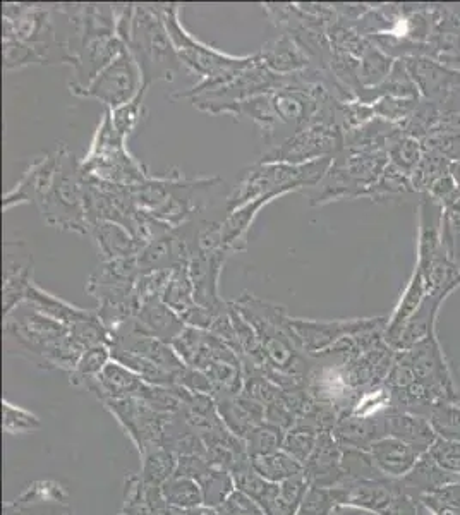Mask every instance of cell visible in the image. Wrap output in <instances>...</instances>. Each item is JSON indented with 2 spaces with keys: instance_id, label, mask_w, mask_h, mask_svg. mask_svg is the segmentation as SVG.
I'll use <instances>...</instances> for the list:
<instances>
[{
  "instance_id": "1",
  "label": "cell",
  "mask_w": 460,
  "mask_h": 515,
  "mask_svg": "<svg viewBox=\"0 0 460 515\" xmlns=\"http://www.w3.org/2000/svg\"><path fill=\"white\" fill-rule=\"evenodd\" d=\"M232 304L255 328L267 361L263 373L268 380L285 392L306 387L315 359L308 356L299 344L287 308L260 299L251 292H243Z\"/></svg>"
},
{
  "instance_id": "2",
  "label": "cell",
  "mask_w": 460,
  "mask_h": 515,
  "mask_svg": "<svg viewBox=\"0 0 460 515\" xmlns=\"http://www.w3.org/2000/svg\"><path fill=\"white\" fill-rule=\"evenodd\" d=\"M55 11L73 28L66 40L73 69L67 88L81 90L126 49L115 30L117 4H55Z\"/></svg>"
},
{
  "instance_id": "3",
  "label": "cell",
  "mask_w": 460,
  "mask_h": 515,
  "mask_svg": "<svg viewBox=\"0 0 460 515\" xmlns=\"http://www.w3.org/2000/svg\"><path fill=\"white\" fill-rule=\"evenodd\" d=\"M4 347L9 356H19L42 370H61L67 375L85 352L69 328L26 301L4 316Z\"/></svg>"
},
{
  "instance_id": "4",
  "label": "cell",
  "mask_w": 460,
  "mask_h": 515,
  "mask_svg": "<svg viewBox=\"0 0 460 515\" xmlns=\"http://www.w3.org/2000/svg\"><path fill=\"white\" fill-rule=\"evenodd\" d=\"M220 184V177H186L179 170H170L164 176H150L131 189L140 210L176 229L205 212Z\"/></svg>"
},
{
  "instance_id": "5",
  "label": "cell",
  "mask_w": 460,
  "mask_h": 515,
  "mask_svg": "<svg viewBox=\"0 0 460 515\" xmlns=\"http://www.w3.org/2000/svg\"><path fill=\"white\" fill-rule=\"evenodd\" d=\"M126 49L140 67L143 85L148 88L157 81H176L189 74L165 28L162 4H134Z\"/></svg>"
},
{
  "instance_id": "6",
  "label": "cell",
  "mask_w": 460,
  "mask_h": 515,
  "mask_svg": "<svg viewBox=\"0 0 460 515\" xmlns=\"http://www.w3.org/2000/svg\"><path fill=\"white\" fill-rule=\"evenodd\" d=\"M54 148L57 155L54 179L37 203L38 212L43 222L54 229L88 236L90 224L86 219L85 177L81 162L64 141H57Z\"/></svg>"
},
{
  "instance_id": "7",
  "label": "cell",
  "mask_w": 460,
  "mask_h": 515,
  "mask_svg": "<svg viewBox=\"0 0 460 515\" xmlns=\"http://www.w3.org/2000/svg\"><path fill=\"white\" fill-rule=\"evenodd\" d=\"M333 157L321 158L309 164H270L258 162L244 172L236 188L227 196L225 210L234 212L251 201L263 196H284L289 193H303L318 186L332 167Z\"/></svg>"
},
{
  "instance_id": "8",
  "label": "cell",
  "mask_w": 460,
  "mask_h": 515,
  "mask_svg": "<svg viewBox=\"0 0 460 515\" xmlns=\"http://www.w3.org/2000/svg\"><path fill=\"white\" fill-rule=\"evenodd\" d=\"M126 141L115 129L110 109H103L90 148L81 160V172L126 188L143 184L152 174L129 153Z\"/></svg>"
},
{
  "instance_id": "9",
  "label": "cell",
  "mask_w": 460,
  "mask_h": 515,
  "mask_svg": "<svg viewBox=\"0 0 460 515\" xmlns=\"http://www.w3.org/2000/svg\"><path fill=\"white\" fill-rule=\"evenodd\" d=\"M54 6L50 4H2V38L28 45L37 54L40 66L71 62L66 40L57 38Z\"/></svg>"
},
{
  "instance_id": "10",
  "label": "cell",
  "mask_w": 460,
  "mask_h": 515,
  "mask_svg": "<svg viewBox=\"0 0 460 515\" xmlns=\"http://www.w3.org/2000/svg\"><path fill=\"white\" fill-rule=\"evenodd\" d=\"M165 28L169 31L170 40L174 43L179 59L189 74H196L200 81L213 78L217 74L230 69L248 67L256 62L258 54L230 55L213 49L210 45L194 38L181 21V6L179 4H162Z\"/></svg>"
},
{
  "instance_id": "11",
  "label": "cell",
  "mask_w": 460,
  "mask_h": 515,
  "mask_svg": "<svg viewBox=\"0 0 460 515\" xmlns=\"http://www.w3.org/2000/svg\"><path fill=\"white\" fill-rule=\"evenodd\" d=\"M344 148V133L337 126L309 124L273 145L258 162L303 165L321 158L335 157Z\"/></svg>"
},
{
  "instance_id": "12",
  "label": "cell",
  "mask_w": 460,
  "mask_h": 515,
  "mask_svg": "<svg viewBox=\"0 0 460 515\" xmlns=\"http://www.w3.org/2000/svg\"><path fill=\"white\" fill-rule=\"evenodd\" d=\"M143 86V76L140 67L134 61L128 49L110 62L109 66L91 81L90 85L81 90L71 91L74 97L93 98L105 105V109L114 110L129 100H133Z\"/></svg>"
},
{
  "instance_id": "13",
  "label": "cell",
  "mask_w": 460,
  "mask_h": 515,
  "mask_svg": "<svg viewBox=\"0 0 460 515\" xmlns=\"http://www.w3.org/2000/svg\"><path fill=\"white\" fill-rule=\"evenodd\" d=\"M382 318H356V320H309L291 316V327L303 351L318 358L337 346L340 340L370 334L382 327Z\"/></svg>"
},
{
  "instance_id": "14",
  "label": "cell",
  "mask_w": 460,
  "mask_h": 515,
  "mask_svg": "<svg viewBox=\"0 0 460 515\" xmlns=\"http://www.w3.org/2000/svg\"><path fill=\"white\" fill-rule=\"evenodd\" d=\"M102 404L126 431L140 455L153 445H162L165 423L172 414L155 411L138 397L103 400Z\"/></svg>"
},
{
  "instance_id": "15",
  "label": "cell",
  "mask_w": 460,
  "mask_h": 515,
  "mask_svg": "<svg viewBox=\"0 0 460 515\" xmlns=\"http://www.w3.org/2000/svg\"><path fill=\"white\" fill-rule=\"evenodd\" d=\"M225 249H200L189 261V275L193 280L194 303L210 311L212 315H224L230 308V301L220 296V273L229 260Z\"/></svg>"
},
{
  "instance_id": "16",
  "label": "cell",
  "mask_w": 460,
  "mask_h": 515,
  "mask_svg": "<svg viewBox=\"0 0 460 515\" xmlns=\"http://www.w3.org/2000/svg\"><path fill=\"white\" fill-rule=\"evenodd\" d=\"M33 280V255L23 241L4 243V268H2V306L4 316L16 306L25 303Z\"/></svg>"
},
{
  "instance_id": "17",
  "label": "cell",
  "mask_w": 460,
  "mask_h": 515,
  "mask_svg": "<svg viewBox=\"0 0 460 515\" xmlns=\"http://www.w3.org/2000/svg\"><path fill=\"white\" fill-rule=\"evenodd\" d=\"M55 165H57L55 148L31 158L21 179L14 184L11 191L4 194V200H2L4 212H9L14 206L26 205V203L37 205L54 179Z\"/></svg>"
},
{
  "instance_id": "18",
  "label": "cell",
  "mask_w": 460,
  "mask_h": 515,
  "mask_svg": "<svg viewBox=\"0 0 460 515\" xmlns=\"http://www.w3.org/2000/svg\"><path fill=\"white\" fill-rule=\"evenodd\" d=\"M342 447L330 431L320 433L313 454L303 464L304 478L309 486L316 488H335L344 483L342 471Z\"/></svg>"
},
{
  "instance_id": "19",
  "label": "cell",
  "mask_w": 460,
  "mask_h": 515,
  "mask_svg": "<svg viewBox=\"0 0 460 515\" xmlns=\"http://www.w3.org/2000/svg\"><path fill=\"white\" fill-rule=\"evenodd\" d=\"M69 491L52 479L35 481L4 505V515H45L52 510L69 507Z\"/></svg>"
},
{
  "instance_id": "20",
  "label": "cell",
  "mask_w": 460,
  "mask_h": 515,
  "mask_svg": "<svg viewBox=\"0 0 460 515\" xmlns=\"http://www.w3.org/2000/svg\"><path fill=\"white\" fill-rule=\"evenodd\" d=\"M275 200H279V198L277 196H263L260 200L251 201L248 205L227 213V217L222 222H218V248L229 251L230 255L239 253V251H246L251 225L258 217L261 208H265Z\"/></svg>"
},
{
  "instance_id": "21",
  "label": "cell",
  "mask_w": 460,
  "mask_h": 515,
  "mask_svg": "<svg viewBox=\"0 0 460 515\" xmlns=\"http://www.w3.org/2000/svg\"><path fill=\"white\" fill-rule=\"evenodd\" d=\"M148 385L152 383H146L129 368L112 359L105 366V370L97 376V380H93L86 390L95 395L100 402L109 399H129V397L141 399Z\"/></svg>"
},
{
  "instance_id": "22",
  "label": "cell",
  "mask_w": 460,
  "mask_h": 515,
  "mask_svg": "<svg viewBox=\"0 0 460 515\" xmlns=\"http://www.w3.org/2000/svg\"><path fill=\"white\" fill-rule=\"evenodd\" d=\"M258 57L263 66L280 76L303 73L313 67L308 52L287 33H280L279 37L265 43L258 52Z\"/></svg>"
},
{
  "instance_id": "23",
  "label": "cell",
  "mask_w": 460,
  "mask_h": 515,
  "mask_svg": "<svg viewBox=\"0 0 460 515\" xmlns=\"http://www.w3.org/2000/svg\"><path fill=\"white\" fill-rule=\"evenodd\" d=\"M378 471L388 479H404L423 457L419 450L399 438L383 437L368 450Z\"/></svg>"
},
{
  "instance_id": "24",
  "label": "cell",
  "mask_w": 460,
  "mask_h": 515,
  "mask_svg": "<svg viewBox=\"0 0 460 515\" xmlns=\"http://www.w3.org/2000/svg\"><path fill=\"white\" fill-rule=\"evenodd\" d=\"M88 236L93 239L100 261L124 260L140 255L145 244L131 232L115 222H95L90 225Z\"/></svg>"
},
{
  "instance_id": "25",
  "label": "cell",
  "mask_w": 460,
  "mask_h": 515,
  "mask_svg": "<svg viewBox=\"0 0 460 515\" xmlns=\"http://www.w3.org/2000/svg\"><path fill=\"white\" fill-rule=\"evenodd\" d=\"M134 322L141 332L162 340L165 344H174V340L186 330V323L174 309H170L162 299H152L141 304Z\"/></svg>"
},
{
  "instance_id": "26",
  "label": "cell",
  "mask_w": 460,
  "mask_h": 515,
  "mask_svg": "<svg viewBox=\"0 0 460 515\" xmlns=\"http://www.w3.org/2000/svg\"><path fill=\"white\" fill-rule=\"evenodd\" d=\"M217 402L218 414L234 435L239 438L248 437L256 426L265 423V407L260 402L249 399L246 395H234V397H220Z\"/></svg>"
},
{
  "instance_id": "27",
  "label": "cell",
  "mask_w": 460,
  "mask_h": 515,
  "mask_svg": "<svg viewBox=\"0 0 460 515\" xmlns=\"http://www.w3.org/2000/svg\"><path fill=\"white\" fill-rule=\"evenodd\" d=\"M332 435L342 449H358L368 452L376 440L387 437L385 416L363 419L351 416V414H344L337 421Z\"/></svg>"
},
{
  "instance_id": "28",
  "label": "cell",
  "mask_w": 460,
  "mask_h": 515,
  "mask_svg": "<svg viewBox=\"0 0 460 515\" xmlns=\"http://www.w3.org/2000/svg\"><path fill=\"white\" fill-rule=\"evenodd\" d=\"M385 430L387 437L399 438L419 450L421 454H426L438 438L430 419L414 416L409 412H392L385 416Z\"/></svg>"
},
{
  "instance_id": "29",
  "label": "cell",
  "mask_w": 460,
  "mask_h": 515,
  "mask_svg": "<svg viewBox=\"0 0 460 515\" xmlns=\"http://www.w3.org/2000/svg\"><path fill=\"white\" fill-rule=\"evenodd\" d=\"M406 64L418 90L423 91L428 98L438 97L450 90L452 86L460 83V73L450 71L447 67L438 66L430 59L412 57L406 61Z\"/></svg>"
},
{
  "instance_id": "30",
  "label": "cell",
  "mask_w": 460,
  "mask_h": 515,
  "mask_svg": "<svg viewBox=\"0 0 460 515\" xmlns=\"http://www.w3.org/2000/svg\"><path fill=\"white\" fill-rule=\"evenodd\" d=\"M25 301L43 315L50 316L52 320L62 323L67 328L73 327L93 313V309L79 308V306L67 303L61 297L43 291L42 287H38L37 284L31 285Z\"/></svg>"
},
{
  "instance_id": "31",
  "label": "cell",
  "mask_w": 460,
  "mask_h": 515,
  "mask_svg": "<svg viewBox=\"0 0 460 515\" xmlns=\"http://www.w3.org/2000/svg\"><path fill=\"white\" fill-rule=\"evenodd\" d=\"M162 497L170 507L179 510H196L205 507L203 490L196 479L174 474L167 479L164 485L160 486Z\"/></svg>"
},
{
  "instance_id": "32",
  "label": "cell",
  "mask_w": 460,
  "mask_h": 515,
  "mask_svg": "<svg viewBox=\"0 0 460 515\" xmlns=\"http://www.w3.org/2000/svg\"><path fill=\"white\" fill-rule=\"evenodd\" d=\"M141 457V479L146 485H164L177 471V455L165 449L164 445H153Z\"/></svg>"
},
{
  "instance_id": "33",
  "label": "cell",
  "mask_w": 460,
  "mask_h": 515,
  "mask_svg": "<svg viewBox=\"0 0 460 515\" xmlns=\"http://www.w3.org/2000/svg\"><path fill=\"white\" fill-rule=\"evenodd\" d=\"M162 301L170 309H174L181 318L196 306V303H194L193 280L189 275V263L179 265L172 270L167 287L162 294Z\"/></svg>"
},
{
  "instance_id": "34",
  "label": "cell",
  "mask_w": 460,
  "mask_h": 515,
  "mask_svg": "<svg viewBox=\"0 0 460 515\" xmlns=\"http://www.w3.org/2000/svg\"><path fill=\"white\" fill-rule=\"evenodd\" d=\"M251 466L256 473L260 474L261 478L267 479L270 483H277V485L303 473V464L297 462L284 450L255 457V459H251Z\"/></svg>"
},
{
  "instance_id": "35",
  "label": "cell",
  "mask_w": 460,
  "mask_h": 515,
  "mask_svg": "<svg viewBox=\"0 0 460 515\" xmlns=\"http://www.w3.org/2000/svg\"><path fill=\"white\" fill-rule=\"evenodd\" d=\"M112 361V349L107 344L88 347L79 358L76 368L69 373V382L74 387L86 388L97 376L105 370V366Z\"/></svg>"
},
{
  "instance_id": "36",
  "label": "cell",
  "mask_w": 460,
  "mask_h": 515,
  "mask_svg": "<svg viewBox=\"0 0 460 515\" xmlns=\"http://www.w3.org/2000/svg\"><path fill=\"white\" fill-rule=\"evenodd\" d=\"M234 481H236L237 490L243 491L249 498H253L256 503H260L261 509L265 510L268 515L273 503L279 497L280 485L261 478L260 474L253 469V466L246 467L243 471L234 474Z\"/></svg>"
},
{
  "instance_id": "37",
  "label": "cell",
  "mask_w": 460,
  "mask_h": 515,
  "mask_svg": "<svg viewBox=\"0 0 460 515\" xmlns=\"http://www.w3.org/2000/svg\"><path fill=\"white\" fill-rule=\"evenodd\" d=\"M345 491L342 486L335 488H316L309 486L301 507L296 515H333L344 509Z\"/></svg>"
},
{
  "instance_id": "38",
  "label": "cell",
  "mask_w": 460,
  "mask_h": 515,
  "mask_svg": "<svg viewBox=\"0 0 460 515\" xmlns=\"http://www.w3.org/2000/svg\"><path fill=\"white\" fill-rule=\"evenodd\" d=\"M400 133H402V131H400ZM400 133L395 134L394 138L388 141V160H390V164L394 165L395 169H399L402 174L412 176V172L416 170L419 162L423 160L424 153L416 138H412V136H402Z\"/></svg>"
},
{
  "instance_id": "39",
  "label": "cell",
  "mask_w": 460,
  "mask_h": 515,
  "mask_svg": "<svg viewBox=\"0 0 460 515\" xmlns=\"http://www.w3.org/2000/svg\"><path fill=\"white\" fill-rule=\"evenodd\" d=\"M198 483L203 490L205 507L210 509H218L237 490L234 476L229 471L213 466L201 476Z\"/></svg>"
},
{
  "instance_id": "40",
  "label": "cell",
  "mask_w": 460,
  "mask_h": 515,
  "mask_svg": "<svg viewBox=\"0 0 460 515\" xmlns=\"http://www.w3.org/2000/svg\"><path fill=\"white\" fill-rule=\"evenodd\" d=\"M394 69V59L388 57L385 52L376 49L370 42V47L364 52L359 64V81L363 88H376L390 76Z\"/></svg>"
},
{
  "instance_id": "41",
  "label": "cell",
  "mask_w": 460,
  "mask_h": 515,
  "mask_svg": "<svg viewBox=\"0 0 460 515\" xmlns=\"http://www.w3.org/2000/svg\"><path fill=\"white\" fill-rule=\"evenodd\" d=\"M318 437H320V431L315 430L313 426L296 423L291 430L285 431L282 450L294 457L297 462L304 464L308 461L309 455L313 454Z\"/></svg>"
},
{
  "instance_id": "42",
  "label": "cell",
  "mask_w": 460,
  "mask_h": 515,
  "mask_svg": "<svg viewBox=\"0 0 460 515\" xmlns=\"http://www.w3.org/2000/svg\"><path fill=\"white\" fill-rule=\"evenodd\" d=\"M308 490V479L304 478L303 473L280 483L279 497L268 515H296Z\"/></svg>"
},
{
  "instance_id": "43",
  "label": "cell",
  "mask_w": 460,
  "mask_h": 515,
  "mask_svg": "<svg viewBox=\"0 0 460 515\" xmlns=\"http://www.w3.org/2000/svg\"><path fill=\"white\" fill-rule=\"evenodd\" d=\"M285 431L279 426L272 423H261L256 426L255 430L244 438L246 449L251 459L261 457V455L273 454L277 450H282V442H284Z\"/></svg>"
},
{
  "instance_id": "44",
  "label": "cell",
  "mask_w": 460,
  "mask_h": 515,
  "mask_svg": "<svg viewBox=\"0 0 460 515\" xmlns=\"http://www.w3.org/2000/svg\"><path fill=\"white\" fill-rule=\"evenodd\" d=\"M148 93V86H141V90L138 91V95L129 100L128 103H124L117 109L110 110L112 112V121L114 126L121 136H124L128 140L129 136L138 129L143 119V109H145V98Z\"/></svg>"
},
{
  "instance_id": "45",
  "label": "cell",
  "mask_w": 460,
  "mask_h": 515,
  "mask_svg": "<svg viewBox=\"0 0 460 515\" xmlns=\"http://www.w3.org/2000/svg\"><path fill=\"white\" fill-rule=\"evenodd\" d=\"M419 502L431 515H460V483L424 493L419 497Z\"/></svg>"
},
{
  "instance_id": "46",
  "label": "cell",
  "mask_w": 460,
  "mask_h": 515,
  "mask_svg": "<svg viewBox=\"0 0 460 515\" xmlns=\"http://www.w3.org/2000/svg\"><path fill=\"white\" fill-rule=\"evenodd\" d=\"M2 409H4L2 425H4L7 435H28V433H35L42 428V421L37 414L26 411L9 400H2Z\"/></svg>"
},
{
  "instance_id": "47",
  "label": "cell",
  "mask_w": 460,
  "mask_h": 515,
  "mask_svg": "<svg viewBox=\"0 0 460 515\" xmlns=\"http://www.w3.org/2000/svg\"><path fill=\"white\" fill-rule=\"evenodd\" d=\"M392 397H394V394L388 387L371 388L368 392L361 394L349 414L363 419L378 418L382 412L387 411L390 407Z\"/></svg>"
},
{
  "instance_id": "48",
  "label": "cell",
  "mask_w": 460,
  "mask_h": 515,
  "mask_svg": "<svg viewBox=\"0 0 460 515\" xmlns=\"http://www.w3.org/2000/svg\"><path fill=\"white\" fill-rule=\"evenodd\" d=\"M447 169H450L447 158H443L440 153L433 152V150H428L424 153L423 160L419 162L416 170L412 172V186L414 188H428V191H430L431 186L440 177L447 174Z\"/></svg>"
},
{
  "instance_id": "49",
  "label": "cell",
  "mask_w": 460,
  "mask_h": 515,
  "mask_svg": "<svg viewBox=\"0 0 460 515\" xmlns=\"http://www.w3.org/2000/svg\"><path fill=\"white\" fill-rule=\"evenodd\" d=\"M373 109H375L376 117L394 124V122L407 121L418 109V100L416 98L383 97L373 103Z\"/></svg>"
},
{
  "instance_id": "50",
  "label": "cell",
  "mask_w": 460,
  "mask_h": 515,
  "mask_svg": "<svg viewBox=\"0 0 460 515\" xmlns=\"http://www.w3.org/2000/svg\"><path fill=\"white\" fill-rule=\"evenodd\" d=\"M430 423L443 440L460 443V409L436 406L431 412Z\"/></svg>"
},
{
  "instance_id": "51",
  "label": "cell",
  "mask_w": 460,
  "mask_h": 515,
  "mask_svg": "<svg viewBox=\"0 0 460 515\" xmlns=\"http://www.w3.org/2000/svg\"><path fill=\"white\" fill-rule=\"evenodd\" d=\"M430 455L431 461L436 466L442 467L447 473L460 476V443L436 438V442L431 445V449L426 452Z\"/></svg>"
},
{
  "instance_id": "52",
  "label": "cell",
  "mask_w": 460,
  "mask_h": 515,
  "mask_svg": "<svg viewBox=\"0 0 460 515\" xmlns=\"http://www.w3.org/2000/svg\"><path fill=\"white\" fill-rule=\"evenodd\" d=\"M430 150L440 153L447 160H460V129L436 131L435 136L428 138Z\"/></svg>"
},
{
  "instance_id": "53",
  "label": "cell",
  "mask_w": 460,
  "mask_h": 515,
  "mask_svg": "<svg viewBox=\"0 0 460 515\" xmlns=\"http://www.w3.org/2000/svg\"><path fill=\"white\" fill-rule=\"evenodd\" d=\"M217 510L222 515H267L260 503L239 490L234 491Z\"/></svg>"
},
{
  "instance_id": "54",
  "label": "cell",
  "mask_w": 460,
  "mask_h": 515,
  "mask_svg": "<svg viewBox=\"0 0 460 515\" xmlns=\"http://www.w3.org/2000/svg\"><path fill=\"white\" fill-rule=\"evenodd\" d=\"M448 172H450V176L454 177V181L457 182V186H459L460 189V160H457V162H452Z\"/></svg>"
},
{
  "instance_id": "55",
  "label": "cell",
  "mask_w": 460,
  "mask_h": 515,
  "mask_svg": "<svg viewBox=\"0 0 460 515\" xmlns=\"http://www.w3.org/2000/svg\"><path fill=\"white\" fill-rule=\"evenodd\" d=\"M194 515H222L217 509H210V507H201V509L193 510Z\"/></svg>"
},
{
  "instance_id": "56",
  "label": "cell",
  "mask_w": 460,
  "mask_h": 515,
  "mask_svg": "<svg viewBox=\"0 0 460 515\" xmlns=\"http://www.w3.org/2000/svg\"><path fill=\"white\" fill-rule=\"evenodd\" d=\"M119 515H121V514H119Z\"/></svg>"
}]
</instances>
